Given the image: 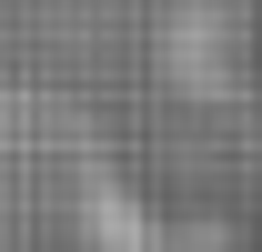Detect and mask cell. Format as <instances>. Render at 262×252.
<instances>
[{
	"label": "cell",
	"instance_id": "6da1fadb",
	"mask_svg": "<svg viewBox=\"0 0 262 252\" xmlns=\"http://www.w3.org/2000/svg\"><path fill=\"white\" fill-rule=\"evenodd\" d=\"M252 172H262V152H252Z\"/></svg>",
	"mask_w": 262,
	"mask_h": 252
}]
</instances>
